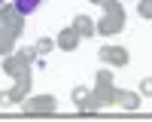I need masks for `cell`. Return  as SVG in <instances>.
Listing matches in <instances>:
<instances>
[{
    "label": "cell",
    "mask_w": 152,
    "mask_h": 122,
    "mask_svg": "<svg viewBox=\"0 0 152 122\" xmlns=\"http://www.w3.org/2000/svg\"><path fill=\"white\" fill-rule=\"evenodd\" d=\"M122 31H125V9H122V3L104 6V15L97 21V34L100 37H116Z\"/></svg>",
    "instance_id": "cell-1"
},
{
    "label": "cell",
    "mask_w": 152,
    "mask_h": 122,
    "mask_svg": "<svg viewBox=\"0 0 152 122\" xmlns=\"http://www.w3.org/2000/svg\"><path fill=\"white\" fill-rule=\"evenodd\" d=\"M0 64H3V73L6 76H12V82H34L31 79V61L28 58H21L18 52H9V55H3V61H0Z\"/></svg>",
    "instance_id": "cell-2"
},
{
    "label": "cell",
    "mask_w": 152,
    "mask_h": 122,
    "mask_svg": "<svg viewBox=\"0 0 152 122\" xmlns=\"http://www.w3.org/2000/svg\"><path fill=\"white\" fill-rule=\"evenodd\" d=\"M21 110H24V116H55V110H58V101L52 95H28L21 101Z\"/></svg>",
    "instance_id": "cell-3"
},
{
    "label": "cell",
    "mask_w": 152,
    "mask_h": 122,
    "mask_svg": "<svg viewBox=\"0 0 152 122\" xmlns=\"http://www.w3.org/2000/svg\"><path fill=\"white\" fill-rule=\"evenodd\" d=\"M73 104L79 110V116H97L100 110H104V104L97 101L94 89H85V85H76L73 89Z\"/></svg>",
    "instance_id": "cell-4"
},
{
    "label": "cell",
    "mask_w": 152,
    "mask_h": 122,
    "mask_svg": "<svg viewBox=\"0 0 152 122\" xmlns=\"http://www.w3.org/2000/svg\"><path fill=\"white\" fill-rule=\"evenodd\" d=\"M0 24H3L9 34L21 37L24 34V12L15 3H0Z\"/></svg>",
    "instance_id": "cell-5"
},
{
    "label": "cell",
    "mask_w": 152,
    "mask_h": 122,
    "mask_svg": "<svg viewBox=\"0 0 152 122\" xmlns=\"http://www.w3.org/2000/svg\"><path fill=\"white\" fill-rule=\"evenodd\" d=\"M97 58L104 61V64H110V67H125V64L131 61V55H128V49H125V46H100Z\"/></svg>",
    "instance_id": "cell-6"
},
{
    "label": "cell",
    "mask_w": 152,
    "mask_h": 122,
    "mask_svg": "<svg viewBox=\"0 0 152 122\" xmlns=\"http://www.w3.org/2000/svg\"><path fill=\"white\" fill-rule=\"evenodd\" d=\"M94 95L104 107H116L119 98H122V89H116V82H97L94 85Z\"/></svg>",
    "instance_id": "cell-7"
},
{
    "label": "cell",
    "mask_w": 152,
    "mask_h": 122,
    "mask_svg": "<svg viewBox=\"0 0 152 122\" xmlns=\"http://www.w3.org/2000/svg\"><path fill=\"white\" fill-rule=\"evenodd\" d=\"M31 85L28 82H12L9 92H0V107H12V104H21L24 98H28Z\"/></svg>",
    "instance_id": "cell-8"
},
{
    "label": "cell",
    "mask_w": 152,
    "mask_h": 122,
    "mask_svg": "<svg viewBox=\"0 0 152 122\" xmlns=\"http://www.w3.org/2000/svg\"><path fill=\"white\" fill-rule=\"evenodd\" d=\"M79 40H82V37L76 34V28L70 24V28H61V31H58V37H55V46L61 49V52H73V49L79 46Z\"/></svg>",
    "instance_id": "cell-9"
},
{
    "label": "cell",
    "mask_w": 152,
    "mask_h": 122,
    "mask_svg": "<svg viewBox=\"0 0 152 122\" xmlns=\"http://www.w3.org/2000/svg\"><path fill=\"white\" fill-rule=\"evenodd\" d=\"M73 28H76V34L82 37V40H88V37H94L97 34V21H91V15H73Z\"/></svg>",
    "instance_id": "cell-10"
},
{
    "label": "cell",
    "mask_w": 152,
    "mask_h": 122,
    "mask_svg": "<svg viewBox=\"0 0 152 122\" xmlns=\"http://www.w3.org/2000/svg\"><path fill=\"white\" fill-rule=\"evenodd\" d=\"M15 40H18V37H15V34H9L3 24H0V58L9 55V52H15Z\"/></svg>",
    "instance_id": "cell-11"
},
{
    "label": "cell",
    "mask_w": 152,
    "mask_h": 122,
    "mask_svg": "<svg viewBox=\"0 0 152 122\" xmlns=\"http://www.w3.org/2000/svg\"><path fill=\"white\" fill-rule=\"evenodd\" d=\"M119 107L122 110H137V107H140V95H137V92H122Z\"/></svg>",
    "instance_id": "cell-12"
},
{
    "label": "cell",
    "mask_w": 152,
    "mask_h": 122,
    "mask_svg": "<svg viewBox=\"0 0 152 122\" xmlns=\"http://www.w3.org/2000/svg\"><path fill=\"white\" fill-rule=\"evenodd\" d=\"M34 46H37V55L43 58V55H49V52L55 49V40H52V37H40V40H37Z\"/></svg>",
    "instance_id": "cell-13"
},
{
    "label": "cell",
    "mask_w": 152,
    "mask_h": 122,
    "mask_svg": "<svg viewBox=\"0 0 152 122\" xmlns=\"http://www.w3.org/2000/svg\"><path fill=\"white\" fill-rule=\"evenodd\" d=\"M12 3H15V6H18V9L24 12V15H28V12H34L37 6L43 3V0H12Z\"/></svg>",
    "instance_id": "cell-14"
},
{
    "label": "cell",
    "mask_w": 152,
    "mask_h": 122,
    "mask_svg": "<svg viewBox=\"0 0 152 122\" xmlns=\"http://www.w3.org/2000/svg\"><path fill=\"white\" fill-rule=\"evenodd\" d=\"M15 52H18L21 58H28V61H31V64H34V61H37V58H40V55H37V46H21V49H15Z\"/></svg>",
    "instance_id": "cell-15"
},
{
    "label": "cell",
    "mask_w": 152,
    "mask_h": 122,
    "mask_svg": "<svg viewBox=\"0 0 152 122\" xmlns=\"http://www.w3.org/2000/svg\"><path fill=\"white\" fill-rule=\"evenodd\" d=\"M137 15L140 18H152V0H140V3H137Z\"/></svg>",
    "instance_id": "cell-16"
},
{
    "label": "cell",
    "mask_w": 152,
    "mask_h": 122,
    "mask_svg": "<svg viewBox=\"0 0 152 122\" xmlns=\"http://www.w3.org/2000/svg\"><path fill=\"white\" fill-rule=\"evenodd\" d=\"M97 82H116V79H113V70H110V67L97 70V73H94V85H97Z\"/></svg>",
    "instance_id": "cell-17"
},
{
    "label": "cell",
    "mask_w": 152,
    "mask_h": 122,
    "mask_svg": "<svg viewBox=\"0 0 152 122\" xmlns=\"http://www.w3.org/2000/svg\"><path fill=\"white\" fill-rule=\"evenodd\" d=\"M140 95L152 98V76H143V79H140Z\"/></svg>",
    "instance_id": "cell-18"
},
{
    "label": "cell",
    "mask_w": 152,
    "mask_h": 122,
    "mask_svg": "<svg viewBox=\"0 0 152 122\" xmlns=\"http://www.w3.org/2000/svg\"><path fill=\"white\" fill-rule=\"evenodd\" d=\"M94 6H113V3H119V0H91Z\"/></svg>",
    "instance_id": "cell-19"
}]
</instances>
